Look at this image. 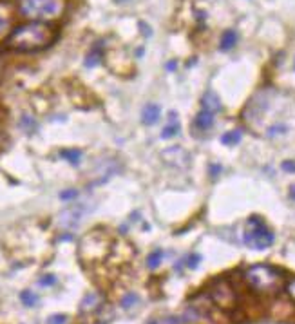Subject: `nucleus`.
<instances>
[{
  "instance_id": "nucleus-2",
  "label": "nucleus",
  "mask_w": 295,
  "mask_h": 324,
  "mask_svg": "<svg viewBox=\"0 0 295 324\" xmlns=\"http://www.w3.org/2000/svg\"><path fill=\"white\" fill-rule=\"evenodd\" d=\"M245 281L261 295H277L284 290V274L270 265H252L246 268Z\"/></svg>"
},
{
  "instance_id": "nucleus-30",
  "label": "nucleus",
  "mask_w": 295,
  "mask_h": 324,
  "mask_svg": "<svg viewBox=\"0 0 295 324\" xmlns=\"http://www.w3.org/2000/svg\"><path fill=\"white\" fill-rule=\"evenodd\" d=\"M0 75H2V63H0Z\"/></svg>"
},
{
  "instance_id": "nucleus-3",
  "label": "nucleus",
  "mask_w": 295,
  "mask_h": 324,
  "mask_svg": "<svg viewBox=\"0 0 295 324\" xmlns=\"http://www.w3.org/2000/svg\"><path fill=\"white\" fill-rule=\"evenodd\" d=\"M18 8L24 17L46 22L62 15L65 9V0H18Z\"/></svg>"
},
{
  "instance_id": "nucleus-1",
  "label": "nucleus",
  "mask_w": 295,
  "mask_h": 324,
  "mask_svg": "<svg viewBox=\"0 0 295 324\" xmlns=\"http://www.w3.org/2000/svg\"><path fill=\"white\" fill-rule=\"evenodd\" d=\"M56 40V31L47 22L29 20L20 24L6 38V47L17 53H35L47 49Z\"/></svg>"
},
{
  "instance_id": "nucleus-9",
  "label": "nucleus",
  "mask_w": 295,
  "mask_h": 324,
  "mask_svg": "<svg viewBox=\"0 0 295 324\" xmlns=\"http://www.w3.org/2000/svg\"><path fill=\"white\" fill-rule=\"evenodd\" d=\"M83 216V210H82V207L80 205H76V207H73V208H69V210H65V212L60 216V223L63 224V226H75L76 223H78V219Z\"/></svg>"
},
{
  "instance_id": "nucleus-10",
  "label": "nucleus",
  "mask_w": 295,
  "mask_h": 324,
  "mask_svg": "<svg viewBox=\"0 0 295 324\" xmlns=\"http://www.w3.org/2000/svg\"><path fill=\"white\" fill-rule=\"evenodd\" d=\"M179 131H181V125H179L178 121V116H176V112H172L171 114V120H169V123L163 127L161 131V138L163 140H169V138H174L179 134Z\"/></svg>"
},
{
  "instance_id": "nucleus-11",
  "label": "nucleus",
  "mask_w": 295,
  "mask_h": 324,
  "mask_svg": "<svg viewBox=\"0 0 295 324\" xmlns=\"http://www.w3.org/2000/svg\"><path fill=\"white\" fill-rule=\"evenodd\" d=\"M212 125H214V114L205 111V109H201V112L195 116V127L201 131H208Z\"/></svg>"
},
{
  "instance_id": "nucleus-15",
  "label": "nucleus",
  "mask_w": 295,
  "mask_h": 324,
  "mask_svg": "<svg viewBox=\"0 0 295 324\" xmlns=\"http://www.w3.org/2000/svg\"><path fill=\"white\" fill-rule=\"evenodd\" d=\"M100 60H102V47L100 46H94L91 49V53L85 56V66H87V67H94V66H98V63H100Z\"/></svg>"
},
{
  "instance_id": "nucleus-8",
  "label": "nucleus",
  "mask_w": 295,
  "mask_h": 324,
  "mask_svg": "<svg viewBox=\"0 0 295 324\" xmlns=\"http://www.w3.org/2000/svg\"><path fill=\"white\" fill-rule=\"evenodd\" d=\"M201 105H203L205 111L212 112V114H216V112L221 111V100L219 96L216 94V92L212 91H207L203 94V98H201Z\"/></svg>"
},
{
  "instance_id": "nucleus-14",
  "label": "nucleus",
  "mask_w": 295,
  "mask_h": 324,
  "mask_svg": "<svg viewBox=\"0 0 295 324\" xmlns=\"http://www.w3.org/2000/svg\"><path fill=\"white\" fill-rule=\"evenodd\" d=\"M60 156H62L63 159H67L71 165H78L80 159H82V150L80 149H67V150H62Z\"/></svg>"
},
{
  "instance_id": "nucleus-22",
  "label": "nucleus",
  "mask_w": 295,
  "mask_h": 324,
  "mask_svg": "<svg viewBox=\"0 0 295 324\" xmlns=\"http://www.w3.org/2000/svg\"><path fill=\"white\" fill-rule=\"evenodd\" d=\"M284 290H286L288 297H290L291 301H295V277L290 279L286 284H284Z\"/></svg>"
},
{
  "instance_id": "nucleus-21",
  "label": "nucleus",
  "mask_w": 295,
  "mask_h": 324,
  "mask_svg": "<svg viewBox=\"0 0 295 324\" xmlns=\"http://www.w3.org/2000/svg\"><path fill=\"white\" fill-rule=\"evenodd\" d=\"M67 322V315L63 313H54L47 319V324H65Z\"/></svg>"
},
{
  "instance_id": "nucleus-31",
  "label": "nucleus",
  "mask_w": 295,
  "mask_h": 324,
  "mask_svg": "<svg viewBox=\"0 0 295 324\" xmlns=\"http://www.w3.org/2000/svg\"><path fill=\"white\" fill-rule=\"evenodd\" d=\"M293 67H295V63H293Z\"/></svg>"
},
{
  "instance_id": "nucleus-26",
  "label": "nucleus",
  "mask_w": 295,
  "mask_h": 324,
  "mask_svg": "<svg viewBox=\"0 0 295 324\" xmlns=\"http://www.w3.org/2000/svg\"><path fill=\"white\" fill-rule=\"evenodd\" d=\"M290 198L295 201V185H291V187H290Z\"/></svg>"
},
{
  "instance_id": "nucleus-20",
  "label": "nucleus",
  "mask_w": 295,
  "mask_h": 324,
  "mask_svg": "<svg viewBox=\"0 0 295 324\" xmlns=\"http://www.w3.org/2000/svg\"><path fill=\"white\" fill-rule=\"evenodd\" d=\"M200 261H201V255H200V253H190V255L187 257V266L190 268V270H194V268H198Z\"/></svg>"
},
{
  "instance_id": "nucleus-5",
  "label": "nucleus",
  "mask_w": 295,
  "mask_h": 324,
  "mask_svg": "<svg viewBox=\"0 0 295 324\" xmlns=\"http://www.w3.org/2000/svg\"><path fill=\"white\" fill-rule=\"evenodd\" d=\"M210 299L221 310H234L237 306V294L226 279H217L210 286Z\"/></svg>"
},
{
  "instance_id": "nucleus-24",
  "label": "nucleus",
  "mask_w": 295,
  "mask_h": 324,
  "mask_svg": "<svg viewBox=\"0 0 295 324\" xmlns=\"http://www.w3.org/2000/svg\"><path fill=\"white\" fill-rule=\"evenodd\" d=\"M76 196H78V190H75V188H69V190H63L62 194H60V200H63V201L75 200Z\"/></svg>"
},
{
  "instance_id": "nucleus-25",
  "label": "nucleus",
  "mask_w": 295,
  "mask_h": 324,
  "mask_svg": "<svg viewBox=\"0 0 295 324\" xmlns=\"http://www.w3.org/2000/svg\"><path fill=\"white\" fill-rule=\"evenodd\" d=\"M281 169H283L284 172H290V174H295V159H286V161H283Z\"/></svg>"
},
{
  "instance_id": "nucleus-7",
  "label": "nucleus",
  "mask_w": 295,
  "mask_h": 324,
  "mask_svg": "<svg viewBox=\"0 0 295 324\" xmlns=\"http://www.w3.org/2000/svg\"><path fill=\"white\" fill-rule=\"evenodd\" d=\"M159 116H161V109H159V105L147 104L145 107L142 109V121L145 125H154L159 120Z\"/></svg>"
},
{
  "instance_id": "nucleus-29",
  "label": "nucleus",
  "mask_w": 295,
  "mask_h": 324,
  "mask_svg": "<svg viewBox=\"0 0 295 324\" xmlns=\"http://www.w3.org/2000/svg\"><path fill=\"white\" fill-rule=\"evenodd\" d=\"M147 324H158V322H156V320H149Z\"/></svg>"
},
{
  "instance_id": "nucleus-19",
  "label": "nucleus",
  "mask_w": 295,
  "mask_h": 324,
  "mask_svg": "<svg viewBox=\"0 0 295 324\" xmlns=\"http://www.w3.org/2000/svg\"><path fill=\"white\" fill-rule=\"evenodd\" d=\"M138 301H140V297H138L136 294H125V297L120 301V306L127 310V308H133L134 304L138 303Z\"/></svg>"
},
{
  "instance_id": "nucleus-12",
  "label": "nucleus",
  "mask_w": 295,
  "mask_h": 324,
  "mask_svg": "<svg viewBox=\"0 0 295 324\" xmlns=\"http://www.w3.org/2000/svg\"><path fill=\"white\" fill-rule=\"evenodd\" d=\"M11 24V11L6 4H0V37H4Z\"/></svg>"
},
{
  "instance_id": "nucleus-18",
  "label": "nucleus",
  "mask_w": 295,
  "mask_h": 324,
  "mask_svg": "<svg viewBox=\"0 0 295 324\" xmlns=\"http://www.w3.org/2000/svg\"><path fill=\"white\" fill-rule=\"evenodd\" d=\"M239 142H241V133H239V131L226 133V134H223V138H221V143H224V145H237Z\"/></svg>"
},
{
  "instance_id": "nucleus-16",
  "label": "nucleus",
  "mask_w": 295,
  "mask_h": 324,
  "mask_svg": "<svg viewBox=\"0 0 295 324\" xmlns=\"http://www.w3.org/2000/svg\"><path fill=\"white\" fill-rule=\"evenodd\" d=\"M161 261H163V250H154V252H150L147 255V266H149L150 270L158 268L161 265Z\"/></svg>"
},
{
  "instance_id": "nucleus-4",
  "label": "nucleus",
  "mask_w": 295,
  "mask_h": 324,
  "mask_svg": "<svg viewBox=\"0 0 295 324\" xmlns=\"http://www.w3.org/2000/svg\"><path fill=\"white\" fill-rule=\"evenodd\" d=\"M243 241H245V245L252 250H266L274 245L275 236H274V232L266 226L265 221H263L261 217L252 216L248 221H246Z\"/></svg>"
},
{
  "instance_id": "nucleus-13",
  "label": "nucleus",
  "mask_w": 295,
  "mask_h": 324,
  "mask_svg": "<svg viewBox=\"0 0 295 324\" xmlns=\"http://www.w3.org/2000/svg\"><path fill=\"white\" fill-rule=\"evenodd\" d=\"M237 44V33L234 29H228L224 31L223 37H221V42H219V47L221 51H230L234 46Z\"/></svg>"
},
{
  "instance_id": "nucleus-17",
  "label": "nucleus",
  "mask_w": 295,
  "mask_h": 324,
  "mask_svg": "<svg viewBox=\"0 0 295 324\" xmlns=\"http://www.w3.org/2000/svg\"><path fill=\"white\" fill-rule=\"evenodd\" d=\"M20 301H22V304H24V306L33 308L35 304L38 303V295L33 294V291H29V290H24L20 294Z\"/></svg>"
},
{
  "instance_id": "nucleus-28",
  "label": "nucleus",
  "mask_w": 295,
  "mask_h": 324,
  "mask_svg": "<svg viewBox=\"0 0 295 324\" xmlns=\"http://www.w3.org/2000/svg\"><path fill=\"white\" fill-rule=\"evenodd\" d=\"M114 2H118V4H121V2H127V0H114Z\"/></svg>"
},
{
  "instance_id": "nucleus-6",
  "label": "nucleus",
  "mask_w": 295,
  "mask_h": 324,
  "mask_svg": "<svg viewBox=\"0 0 295 324\" xmlns=\"http://www.w3.org/2000/svg\"><path fill=\"white\" fill-rule=\"evenodd\" d=\"M102 304H104V297L100 294H87L82 299V303H80V312L82 313L96 312Z\"/></svg>"
},
{
  "instance_id": "nucleus-27",
  "label": "nucleus",
  "mask_w": 295,
  "mask_h": 324,
  "mask_svg": "<svg viewBox=\"0 0 295 324\" xmlns=\"http://www.w3.org/2000/svg\"><path fill=\"white\" fill-rule=\"evenodd\" d=\"M167 69H171V71H174V69H176V62H172V63H167Z\"/></svg>"
},
{
  "instance_id": "nucleus-23",
  "label": "nucleus",
  "mask_w": 295,
  "mask_h": 324,
  "mask_svg": "<svg viewBox=\"0 0 295 324\" xmlns=\"http://www.w3.org/2000/svg\"><path fill=\"white\" fill-rule=\"evenodd\" d=\"M38 283H40V286H53V284L56 283V277H54V275H51V274L44 275V277H42Z\"/></svg>"
}]
</instances>
